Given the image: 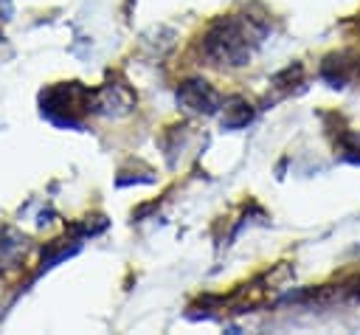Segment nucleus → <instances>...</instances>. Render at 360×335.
Masks as SVG:
<instances>
[{"instance_id": "6", "label": "nucleus", "mask_w": 360, "mask_h": 335, "mask_svg": "<svg viewBox=\"0 0 360 335\" xmlns=\"http://www.w3.org/2000/svg\"><path fill=\"white\" fill-rule=\"evenodd\" d=\"M0 14H3V17L11 14V0H0Z\"/></svg>"}, {"instance_id": "3", "label": "nucleus", "mask_w": 360, "mask_h": 335, "mask_svg": "<svg viewBox=\"0 0 360 335\" xmlns=\"http://www.w3.org/2000/svg\"><path fill=\"white\" fill-rule=\"evenodd\" d=\"M177 104L191 113H214L219 104L217 90L202 79H188L177 87Z\"/></svg>"}, {"instance_id": "4", "label": "nucleus", "mask_w": 360, "mask_h": 335, "mask_svg": "<svg viewBox=\"0 0 360 335\" xmlns=\"http://www.w3.org/2000/svg\"><path fill=\"white\" fill-rule=\"evenodd\" d=\"M321 76L332 87H343L354 76V56L352 53H329L321 65Z\"/></svg>"}, {"instance_id": "2", "label": "nucleus", "mask_w": 360, "mask_h": 335, "mask_svg": "<svg viewBox=\"0 0 360 335\" xmlns=\"http://www.w3.org/2000/svg\"><path fill=\"white\" fill-rule=\"evenodd\" d=\"M90 107H93V93L79 82L53 84L42 93V115L56 127H79L82 113H87Z\"/></svg>"}, {"instance_id": "5", "label": "nucleus", "mask_w": 360, "mask_h": 335, "mask_svg": "<svg viewBox=\"0 0 360 335\" xmlns=\"http://www.w3.org/2000/svg\"><path fill=\"white\" fill-rule=\"evenodd\" d=\"M250 118H253L250 104L242 101V99H233V101H228V107H225V113H222V127H225V129H239V127L250 124Z\"/></svg>"}, {"instance_id": "1", "label": "nucleus", "mask_w": 360, "mask_h": 335, "mask_svg": "<svg viewBox=\"0 0 360 335\" xmlns=\"http://www.w3.org/2000/svg\"><path fill=\"white\" fill-rule=\"evenodd\" d=\"M250 28L236 20V17H222L217 20L205 37H202V51L208 59L222 62V65H245L250 56Z\"/></svg>"}]
</instances>
